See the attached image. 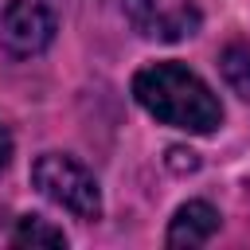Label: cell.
Listing matches in <instances>:
<instances>
[{"mask_svg": "<svg viewBox=\"0 0 250 250\" xmlns=\"http://www.w3.org/2000/svg\"><path fill=\"white\" fill-rule=\"evenodd\" d=\"M133 98L145 113H152L160 125L207 137L223 125L219 94L184 62H148L133 74Z\"/></svg>", "mask_w": 250, "mask_h": 250, "instance_id": "cell-1", "label": "cell"}, {"mask_svg": "<svg viewBox=\"0 0 250 250\" xmlns=\"http://www.w3.org/2000/svg\"><path fill=\"white\" fill-rule=\"evenodd\" d=\"M31 184L51 203H59L62 211H70L74 219L90 223V219L102 215V188H98L94 172L86 164H78L74 156H66V152H43L31 164Z\"/></svg>", "mask_w": 250, "mask_h": 250, "instance_id": "cell-2", "label": "cell"}, {"mask_svg": "<svg viewBox=\"0 0 250 250\" xmlns=\"http://www.w3.org/2000/svg\"><path fill=\"white\" fill-rule=\"evenodd\" d=\"M55 31H59L55 0H8L0 8V43L20 59L47 51L55 43Z\"/></svg>", "mask_w": 250, "mask_h": 250, "instance_id": "cell-3", "label": "cell"}, {"mask_svg": "<svg viewBox=\"0 0 250 250\" xmlns=\"http://www.w3.org/2000/svg\"><path fill=\"white\" fill-rule=\"evenodd\" d=\"M129 23L145 35V39H160V43H176L184 35H195L199 27V12L188 4H168V0H121Z\"/></svg>", "mask_w": 250, "mask_h": 250, "instance_id": "cell-4", "label": "cell"}, {"mask_svg": "<svg viewBox=\"0 0 250 250\" xmlns=\"http://www.w3.org/2000/svg\"><path fill=\"white\" fill-rule=\"evenodd\" d=\"M215 230H219V211H215L207 199H188V203L172 215L164 242H168V246H203V242L215 238Z\"/></svg>", "mask_w": 250, "mask_h": 250, "instance_id": "cell-5", "label": "cell"}, {"mask_svg": "<svg viewBox=\"0 0 250 250\" xmlns=\"http://www.w3.org/2000/svg\"><path fill=\"white\" fill-rule=\"evenodd\" d=\"M219 70H223L230 90L250 98V43H227L219 55Z\"/></svg>", "mask_w": 250, "mask_h": 250, "instance_id": "cell-6", "label": "cell"}, {"mask_svg": "<svg viewBox=\"0 0 250 250\" xmlns=\"http://www.w3.org/2000/svg\"><path fill=\"white\" fill-rule=\"evenodd\" d=\"M8 242L12 246H66V234L59 227H51L47 219H39V215H23Z\"/></svg>", "mask_w": 250, "mask_h": 250, "instance_id": "cell-7", "label": "cell"}, {"mask_svg": "<svg viewBox=\"0 0 250 250\" xmlns=\"http://www.w3.org/2000/svg\"><path fill=\"white\" fill-rule=\"evenodd\" d=\"M8 164H12V133L0 125V172H4Z\"/></svg>", "mask_w": 250, "mask_h": 250, "instance_id": "cell-8", "label": "cell"}]
</instances>
